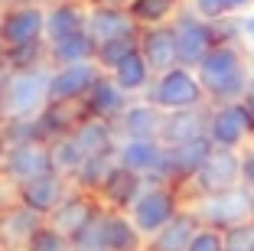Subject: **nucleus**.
<instances>
[{"label": "nucleus", "instance_id": "obj_1", "mask_svg": "<svg viewBox=\"0 0 254 251\" xmlns=\"http://www.w3.org/2000/svg\"><path fill=\"white\" fill-rule=\"evenodd\" d=\"M195 72L209 104H232L251 91V56L245 43H218Z\"/></svg>", "mask_w": 254, "mask_h": 251}, {"label": "nucleus", "instance_id": "obj_2", "mask_svg": "<svg viewBox=\"0 0 254 251\" xmlns=\"http://www.w3.org/2000/svg\"><path fill=\"white\" fill-rule=\"evenodd\" d=\"M49 82L53 66L20 69L7 75L3 95H0V121H33L49 108Z\"/></svg>", "mask_w": 254, "mask_h": 251}, {"label": "nucleus", "instance_id": "obj_3", "mask_svg": "<svg viewBox=\"0 0 254 251\" xmlns=\"http://www.w3.org/2000/svg\"><path fill=\"white\" fill-rule=\"evenodd\" d=\"M183 189L180 186H170V183H150L140 189V196L134 199V206L127 209V215L134 219V225L140 229L143 238L157 235L166 222H173L176 215L183 212Z\"/></svg>", "mask_w": 254, "mask_h": 251}, {"label": "nucleus", "instance_id": "obj_4", "mask_svg": "<svg viewBox=\"0 0 254 251\" xmlns=\"http://www.w3.org/2000/svg\"><path fill=\"white\" fill-rule=\"evenodd\" d=\"M147 101H153L163 114H170V111H186V108H202V104H209V98H205V88H202L199 82V72L189 66H176L170 69V72L157 75L153 79V85H150Z\"/></svg>", "mask_w": 254, "mask_h": 251}, {"label": "nucleus", "instance_id": "obj_5", "mask_svg": "<svg viewBox=\"0 0 254 251\" xmlns=\"http://www.w3.org/2000/svg\"><path fill=\"white\" fill-rule=\"evenodd\" d=\"M189 206L199 215L202 225H212V229L225 232L232 225H241V222L254 219V192L248 186H235V189L215 192V196H199Z\"/></svg>", "mask_w": 254, "mask_h": 251}, {"label": "nucleus", "instance_id": "obj_6", "mask_svg": "<svg viewBox=\"0 0 254 251\" xmlns=\"http://www.w3.org/2000/svg\"><path fill=\"white\" fill-rule=\"evenodd\" d=\"M241 154L245 150L212 147V154L205 157L199 173L189 179V186H183V189H189V202L199 199V196H215V192L241 186Z\"/></svg>", "mask_w": 254, "mask_h": 251}, {"label": "nucleus", "instance_id": "obj_7", "mask_svg": "<svg viewBox=\"0 0 254 251\" xmlns=\"http://www.w3.org/2000/svg\"><path fill=\"white\" fill-rule=\"evenodd\" d=\"M173 30H176V46H180V66H189V69H199V62L222 43L218 23L202 20L186 3H183V10L173 20Z\"/></svg>", "mask_w": 254, "mask_h": 251}, {"label": "nucleus", "instance_id": "obj_8", "mask_svg": "<svg viewBox=\"0 0 254 251\" xmlns=\"http://www.w3.org/2000/svg\"><path fill=\"white\" fill-rule=\"evenodd\" d=\"M209 141L215 147H228V150H248L254 144V118L248 114L245 101L212 104Z\"/></svg>", "mask_w": 254, "mask_h": 251}, {"label": "nucleus", "instance_id": "obj_9", "mask_svg": "<svg viewBox=\"0 0 254 251\" xmlns=\"http://www.w3.org/2000/svg\"><path fill=\"white\" fill-rule=\"evenodd\" d=\"M53 170V147L43 141H23V144H10L7 160L0 167V176L7 179L10 186H23L30 179H39Z\"/></svg>", "mask_w": 254, "mask_h": 251}, {"label": "nucleus", "instance_id": "obj_10", "mask_svg": "<svg viewBox=\"0 0 254 251\" xmlns=\"http://www.w3.org/2000/svg\"><path fill=\"white\" fill-rule=\"evenodd\" d=\"M43 39H46V3L0 10V46L3 49L33 46V43H43Z\"/></svg>", "mask_w": 254, "mask_h": 251}, {"label": "nucleus", "instance_id": "obj_11", "mask_svg": "<svg viewBox=\"0 0 254 251\" xmlns=\"http://www.w3.org/2000/svg\"><path fill=\"white\" fill-rule=\"evenodd\" d=\"M105 75V69L98 62H78V66H59L53 69V82H49V101L56 104H82L88 91L98 85V79Z\"/></svg>", "mask_w": 254, "mask_h": 251}, {"label": "nucleus", "instance_id": "obj_12", "mask_svg": "<svg viewBox=\"0 0 254 251\" xmlns=\"http://www.w3.org/2000/svg\"><path fill=\"white\" fill-rule=\"evenodd\" d=\"M43 225V215L33 212L30 206H23L20 199L7 202L0 209V251H30V242Z\"/></svg>", "mask_w": 254, "mask_h": 251}, {"label": "nucleus", "instance_id": "obj_13", "mask_svg": "<svg viewBox=\"0 0 254 251\" xmlns=\"http://www.w3.org/2000/svg\"><path fill=\"white\" fill-rule=\"evenodd\" d=\"M105 212V206H101V199H98L95 192H85V189H72L65 196V202H62L59 209H56L53 215H49V225L53 229H59L62 235L75 238L78 232L85 229V225H91V222L98 219V215Z\"/></svg>", "mask_w": 254, "mask_h": 251}, {"label": "nucleus", "instance_id": "obj_14", "mask_svg": "<svg viewBox=\"0 0 254 251\" xmlns=\"http://www.w3.org/2000/svg\"><path fill=\"white\" fill-rule=\"evenodd\" d=\"M118 163L127 170L140 173L150 183H160L166 163V144L163 141H143V137H127L118 144Z\"/></svg>", "mask_w": 254, "mask_h": 251}, {"label": "nucleus", "instance_id": "obj_15", "mask_svg": "<svg viewBox=\"0 0 254 251\" xmlns=\"http://www.w3.org/2000/svg\"><path fill=\"white\" fill-rule=\"evenodd\" d=\"M72 189H75L72 179L59 176V173H46V176H39V179H30V183L16 186V199H20L23 206H30L33 212H39L43 219H49V215L65 202V196Z\"/></svg>", "mask_w": 254, "mask_h": 251}, {"label": "nucleus", "instance_id": "obj_16", "mask_svg": "<svg viewBox=\"0 0 254 251\" xmlns=\"http://www.w3.org/2000/svg\"><path fill=\"white\" fill-rule=\"evenodd\" d=\"M209 114H212V104L186 108V111H170V114H163L160 141H163L166 147H180V144H192V141L209 137Z\"/></svg>", "mask_w": 254, "mask_h": 251}, {"label": "nucleus", "instance_id": "obj_17", "mask_svg": "<svg viewBox=\"0 0 254 251\" xmlns=\"http://www.w3.org/2000/svg\"><path fill=\"white\" fill-rule=\"evenodd\" d=\"M140 56L147 59V66L153 69V75H163V72L180 66V46H176L173 23L140 30Z\"/></svg>", "mask_w": 254, "mask_h": 251}, {"label": "nucleus", "instance_id": "obj_18", "mask_svg": "<svg viewBox=\"0 0 254 251\" xmlns=\"http://www.w3.org/2000/svg\"><path fill=\"white\" fill-rule=\"evenodd\" d=\"M88 33L101 43L124 36H140V26L127 7H108V3H88Z\"/></svg>", "mask_w": 254, "mask_h": 251}, {"label": "nucleus", "instance_id": "obj_19", "mask_svg": "<svg viewBox=\"0 0 254 251\" xmlns=\"http://www.w3.org/2000/svg\"><path fill=\"white\" fill-rule=\"evenodd\" d=\"M134 101V98L127 95L124 88H121L118 82L111 79V75H101L98 79V85L88 91V98L82 101V111L88 114V118H98V121H111V124H118L121 114L127 111V104Z\"/></svg>", "mask_w": 254, "mask_h": 251}, {"label": "nucleus", "instance_id": "obj_20", "mask_svg": "<svg viewBox=\"0 0 254 251\" xmlns=\"http://www.w3.org/2000/svg\"><path fill=\"white\" fill-rule=\"evenodd\" d=\"M114 127H118L121 141H127V137L160 141V131H163V111H160L153 101H147V98H134Z\"/></svg>", "mask_w": 254, "mask_h": 251}, {"label": "nucleus", "instance_id": "obj_21", "mask_svg": "<svg viewBox=\"0 0 254 251\" xmlns=\"http://www.w3.org/2000/svg\"><path fill=\"white\" fill-rule=\"evenodd\" d=\"M72 141L78 144V150H82L85 160H88V157L118 154L121 137H118V127H114L111 121H98V118H88V114H85V118L75 124Z\"/></svg>", "mask_w": 254, "mask_h": 251}, {"label": "nucleus", "instance_id": "obj_22", "mask_svg": "<svg viewBox=\"0 0 254 251\" xmlns=\"http://www.w3.org/2000/svg\"><path fill=\"white\" fill-rule=\"evenodd\" d=\"M202 229L199 215L192 212V206H183V212L173 222H166L157 235L147 238V251H189L195 232Z\"/></svg>", "mask_w": 254, "mask_h": 251}, {"label": "nucleus", "instance_id": "obj_23", "mask_svg": "<svg viewBox=\"0 0 254 251\" xmlns=\"http://www.w3.org/2000/svg\"><path fill=\"white\" fill-rule=\"evenodd\" d=\"M88 30V3H49L46 7V43H62Z\"/></svg>", "mask_w": 254, "mask_h": 251}, {"label": "nucleus", "instance_id": "obj_24", "mask_svg": "<svg viewBox=\"0 0 254 251\" xmlns=\"http://www.w3.org/2000/svg\"><path fill=\"white\" fill-rule=\"evenodd\" d=\"M147 186V179L140 176V173L127 170V167H114L111 176H108V183L101 186V192H98V199H101V206L105 209H118V212H127V209L134 206V199L140 196V189Z\"/></svg>", "mask_w": 254, "mask_h": 251}, {"label": "nucleus", "instance_id": "obj_25", "mask_svg": "<svg viewBox=\"0 0 254 251\" xmlns=\"http://www.w3.org/2000/svg\"><path fill=\"white\" fill-rule=\"evenodd\" d=\"M105 248L108 251H143L147 238L134 225V219L118 209H105Z\"/></svg>", "mask_w": 254, "mask_h": 251}, {"label": "nucleus", "instance_id": "obj_26", "mask_svg": "<svg viewBox=\"0 0 254 251\" xmlns=\"http://www.w3.org/2000/svg\"><path fill=\"white\" fill-rule=\"evenodd\" d=\"M108 75H111V79L118 82V85L130 98H143L150 91V85H153V79H157V75H153V69L147 66V59L140 56V49L130 52V56H127V59L121 62L114 72H108Z\"/></svg>", "mask_w": 254, "mask_h": 251}, {"label": "nucleus", "instance_id": "obj_27", "mask_svg": "<svg viewBox=\"0 0 254 251\" xmlns=\"http://www.w3.org/2000/svg\"><path fill=\"white\" fill-rule=\"evenodd\" d=\"M98 56V39L91 36L88 30L85 33H75V36L62 39V43L49 46V66L59 69V66H78V62H95Z\"/></svg>", "mask_w": 254, "mask_h": 251}, {"label": "nucleus", "instance_id": "obj_28", "mask_svg": "<svg viewBox=\"0 0 254 251\" xmlns=\"http://www.w3.org/2000/svg\"><path fill=\"white\" fill-rule=\"evenodd\" d=\"M183 3H186V0H134L127 10H130V16L137 20V26L147 30V26H163V23H173V20H176V13L183 10Z\"/></svg>", "mask_w": 254, "mask_h": 251}, {"label": "nucleus", "instance_id": "obj_29", "mask_svg": "<svg viewBox=\"0 0 254 251\" xmlns=\"http://www.w3.org/2000/svg\"><path fill=\"white\" fill-rule=\"evenodd\" d=\"M118 167V154H105V157H88L82 163V170L72 176V186L75 189H85V192H101V186L108 183L111 170Z\"/></svg>", "mask_w": 254, "mask_h": 251}, {"label": "nucleus", "instance_id": "obj_30", "mask_svg": "<svg viewBox=\"0 0 254 251\" xmlns=\"http://www.w3.org/2000/svg\"><path fill=\"white\" fill-rule=\"evenodd\" d=\"M53 147V170L59 173V176L72 179L75 173L82 170V163H85V154L78 150V144L72 141V134L68 137H59L56 144H49Z\"/></svg>", "mask_w": 254, "mask_h": 251}, {"label": "nucleus", "instance_id": "obj_31", "mask_svg": "<svg viewBox=\"0 0 254 251\" xmlns=\"http://www.w3.org/2000/svg\"><path fill=\"white\" fill-rule=\"evenodd\" d=\"M140 49V36H124V39H111V43H101L98 46V56H95V62L105 72H114V69L121 66V62L130 56V52H137Z\"/></svg>", "mask_w": 254, "mask_h": 251}, {"label": "nucleus", "instance_id": "obj_32", "mask_svg": "<svg viewBox=\"0 0 254 251\" xmlns=\"http://www.w3.org/2000/svg\"><path fill=\"white\" fill-rule=\"evenodd\" d=\"M49 66V43H33V46H16L7 49V69L10 72H20V69H39Z\"/></svg>", "mask_w": 254, "mask_h": 251}, {"label": "nucleus", "instance_id": "obj_33", "mask_svg": "<svg viewBox=\"0 0 254 251\" xmlns=\"http://www.w3.org/2000/svg\"><path fill=\"white\" fill-rule=\"evenodd\" d=\"M186 7L192 10V13H199L202 20H209V23H222V20H228V16H238L235 0H186Z\"/></svg>", "mask_w": 254, "mask_h": 251}, {"label": "nucleus", "instance_id": "obj_34", "mask_svg": "<svg viewBox=\"0 0 254 251\" xmlns=\"http://www.w3.org/2000/svg\"><path fill=\"white\" fill-rule=\"evenodd\" d=\"M30 251H75V245H72L68 235H62L59 229H53V225L46 222L43 229L36 232V238L30 242Z\"/></svg>", "mask_w": 254, "mask_h": 251}, {"label": "nucleus", "instance_id": "obj_35", "mask_svg": "<svg viewBox=\"0 0 254 251\" xmlns=\"http://www.w3.org/2000/svg\"><path fill=\"white\" fill-rule=\"evenodd\" d=\"M225 251H254V219L225 229Z\"/></svg>", "mask_w": 254, "mask_h": 251}, {"label": "nucleus", "instance_id": "obj_36", "mask_svg": "<svg viewBox=\"0 0 254 251\" xmlns=\"http://www.w3.org/2000/svg\"><path fill=\"white\" fill-rule=\"evenodd\" d=\"M189 251H225V232L212 229V225H202V229L195 232Z\"/></svg>", "mask_w": 254, "mask_h": 251}, {"label": "nucleus", "instance_id": "obj_37", "mask_svg": "<svg viewBox=\"0 0 254 251\" xmlns=\"http://www.w3.org/2000/svg\"><path fill=\"white\" fill-rule=\"evenodd\" d=\"M235 20H238V39L248 49H254V7L245 10V13H238Z\"/></svg>", "mask_w": 254, "mask_h": 251}, {"label": "nucleus", "instance_id": "obj_38", "mask_svg": "<svg viewBox=\"0 0 254 251\" xmlns=\"http://www.w3.org/2000/svg\"><path fill=\"white\" fill-rule=\"evenodd\" d=\"M241 186H248L254 192V147H248L241 154Z\"/></svg>", "mask_w": 254, "mask_h": 251}, {"label": "nucleus", "instance_id": "obj_39", "mask_svg": "<svg viewBox=\"0 0 254 251\" xmlns=\"http://www.w3.org/2000/svg\"><path fill=\"white\" fill-rule=\"evenodd\" d=\"M13 199H16V189H13V186H10L3 176H0V209L7 206V202H13Z\"/></svg>", "mask_w": 254, "mask_h": 251}, {"label": "nucleus", "instance_id": "obj_40", "mask_svg": "<svg viewBox=\"0 0 254 251\" xmlns=\"http://www.w3.org/2000/svg\"><path fill=\"white\" fill-rule=\"evenodd\" d=\"M7 150H10V141H7V134H3V127H0V167L7 160Z\"/></svg>", "mask_w": 254, "mask_h": 251}, {"label": "nucleus", "instance_id": "obj_41", "mask_svg": "<svg viewBox=\"0 0 254 251\" xmlns=\"http://www.w3.org/2000/svg\"><path fill=\"white\" fill-rule=\"evenodd\" d=\"M88 3H108V7H130L134 0H88Z\"/></svg>", "mask_w": 254, "mask_h": 251}, {"label": "nucleus", "instance_id": "obj_42", "mask_svg": "<svg viewBox=\"0 0 254 251\" xmlns=\"http://www.w3.org/2000/svg\"><path fill=\"white\" fill-rule=\"evenodd\" d=\"M30 3H46V0H3V7H30Z\"/></svg>", "mask_w": 254, "mask_h": 251}, {"label": "nucleus", "instance_id": "obj_43", "mask_svg": "<svg viewBox=\"0 0 254 251\" xmlns=\"http://www.w3.org/2000/svg\"><path fill=\"white\" fill-rule=\"evenodd\" d=\"M241 101H245V108H248V114H251V118H254V88H251V91H248V95H245V98H241Z\"/></svg>", "mask_w": 254, "mask_h": 251}, {"label": "nucleus", "instance_id": "obj_44", "mask_svg": "<svg viewBox=\"0 0 254 251\" xmlns=\"http://www.w3.org/2000/svg\"><path fill=\"white\" fill-rule=\"evenodd\" d=\"M254 7V0H235V10L238 13H245V10H251Z\"/></svg>", "mask_w": 254, "mask_h": 251}, {"label": "nucleus", "instance_id": "obj_45", "mask_svg": "<svg viewBox=\"0 0 254 251\" xmlns=\"http://www.w3.org/2000/svg\"><path fill=\"white\" fill-rule=\"evenodd\" d=\"M3 69H7V49L0 46V72H3Z\"/></svg>", "mask_w": 254, "mask_h": 251}, {"label": "nucleus", "instance_id": "obj_46", "mask_svg": "<svg viewBox=\"0 0 254 251\" xmlns=\"http://www.w3.org/2000/svg\"><path fill=\"white\" fill-rule=\"evenodd\" d=\"M46 3H88V0H46Z\"/></svg>", "mask_w": 254, "mask_h": 251}, {"label": "nucleus", "instance_id": "obj_47", "mask_svg": "<svg viewBox=\"0 0 254 251\" xmlns=\"http://www.w3.org/2000/svg\"><path fill=\"white\" fill-rule=\"evenodd\" d=\"M248 56H251V88H254V49H248Z\"/></svg>", "mask_w": 254, "mask_h": 251}, {"label": "nucleus", "instance_id": "obj_48", "mask_svg": "<svg viewBox=\"0 0 254 251\" xmlns=\"http://www.w3.org/2000/svg\"><path fill=\"white\" fill-rule=\"evenodd\" d=\"M0 127H3V121H0Z\"/></svg>", "mask_w": 254, "mask_h": 251}, {"label": "nucleus", "instance_id": "obj_49", "mask_svg": "<svg viewBox=\"0 0 254 251\" xmlns=\"http://www.w3.org/2000/svg\"><path fill=\"white\" fill-rule=\"evenodd\" d=\"M143 251H147V248H143Z\"/></svg>", "mask_w": 254, "mask_h": 251}, {"label": "nucleus", "instance_id": "obj_50", "mask_svg": "<svg viewBox=\"0 0 254 251\" xmlns=\"http://www.w3.org/2000/svg\"><path fill=\"white\" fill-rule=\"evenodd\" d=\"M251 147H254V144H251Z\"/></svg>", "mask_w": 254, "mask_h": 251}]
</instances>
